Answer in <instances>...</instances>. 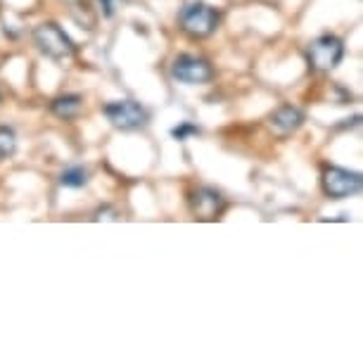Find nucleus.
I'll return each mask as SVG.
<instances>
[{
  "instance_id": "ddd939ff",
  "label": "nucleus",
  "mask_w": 363,
  "mask_h": 363,
  "mask_svg": "<svg viewBox=\"0 0 363 363\" xmlns=\"http://www.w3.org/2000/svg\"><path fill=\"white\" fill-rule=\"evenodd\" d=\"M98 3H100V10L105 12V17L114 15V0H98Z\"/></svg>"
},
{
  "instance_id": "39448f33",
  "label": "nucleus",
  "mask_w": 363,
  "mask_h": 363,
  "mask_svg": "<svg viewBox=\"0 0 363 363\" xmlns=\"http://www.w3.org/2000/svg\"><path fill=\"white\" fill-rule=\"evenodd\" d=\"M361 174L342 167H328L323 171V190L333 200H347L361 193Z\"/></svg>"
},
{
  "instance_id": "f03ea898",
  "label": "nucleus",
  "mask_w": 363,
  "mask_h": 363,
  "mask_svg": "<svg viewBox=\"0 0 363 363\" xmlns=\"http://www.w3.org/2000/svg\"><path fill=\"white\" fill-rule=\"evenodd\" d=\"M218 12L211 8V5L207 3H190L183 8L181 12V26H183V31L190 33V36H195V38H207L211 36V33L216 31V26H218Z\"/></svg>"
},
{
  "instance_id": "6e6552de",
  "label": "nucleus",
  "mask_w": 363,
  "mask_h": 363,
  "mask_svg": "<svg viewBox=\"0 0 363 363\" xmlns=\"http://www.w3.org/2000/svg\"><path fill=\"white\" fill-rule=\"evenodd\" d=\"M269 124H271V128L276 133L287 135V133L297 131V128L304 124V112L297 109V107H292V105H283V107H278L276 112L271 114Z\"/></svg>"
},
{
  "instance_id": "f257e3e1",
  "label": "nucleus",
  "mask_w": 363,
  "mask_h": 363,
  "mask_svg": "<svg viewBox=\"0 0 363 363\" xmlns=\"http://www.w3.org/2000/svg\"><path fill=\"white\" fill-rule=\"evenodd\" d=\"M33 43H36L38 50L50 60H65L74 55L72 38L55 22L38 24L36 29H33Z\"/></svg>"
},
{
  "instance_id": "9d476101",
  "label": "nucleus",
  "mask_w": 363,
  "mask_h": 363,
  "mask_svg": "<svg viewBox=\"0 0 363 363\" xmlns=\"http://www.w3.org/2000/svg\"><path fill=\"white\" fill-rule=\"evenodd\" d=\"M60 183L65 188H84L88 183V171L84 167H69L60 174Z\"/></svg>"
},
{
  "instance_id": "423d86ee",
  "label": "nucleus",
  "mask_w": 363,
  "mask_h": 363,
  "mask_svg": "<svg viewBox=\"0 0 363 363\" xmlns=\"http://www.w3.org/2000/svg\"><path fill=\"white\" fill-rule=\"evenodd\" d=\"M171 77L178 79L181 84H209L214 79V69L204 57L197 55H178L171 65Z\"/></svg>"
},
{
  "instance_id": "0eeeda50",
  "label": "nucleus",
  "mask_w": 363,
  "mask_h": 363,
  "mask_svg": "<svg viewBox=\"0 0 363 363\" xmlns=\"http://www.w3.org/2000/svg\"><path fill=\"white\" fill-rule=\"evenodd\" d=\"M190 204H193V211L200 218H216L223 207V197L214 188H197L190 197Z\"/></svg>"
},
{
  "instance_id": "20e7f679",
  "label": "nucleus",
  "mask_w": 363,
  "mask_h": 363,
  "mask_svg": "<svg viewBox=\"0 0 363 363\" xmlns=\"http://www.w3.org/2000/svg\"><path fill=\"white\" fill-rule=\"evenodd\" d=\"M102 112L109 119V124L114 128H121V131H135V128H143L147 124V109L133 100L109 102Z\"/></svg>"
},
{
  "instance_id": "7ed1b4c3",
  "label": "nucleus",
  "mask_w": 363,
  "mask_h": 363,
  "mask_svg": "<svg viewBox=\"0 0 363 363\" xmlns=\"http://www.w3.org/2000/svg\"><path fill=\"white\" fill-rule=\"evenodd\" d=\"M306 57H309V65L313 67V69L333 72L335 67L342 62V57H345V43H342L337 36H330V33H325V36L316 38L309 45V50H306Z\"/></svg>"
},
{
  "instance_id": "f8f14e48",
  "label": "nucleus",
  "mask_w": 363,
  "mask_h": 363,
  "mask_svg": "<svg viewBox=\"0 0 363 363\" xmlns=\"http://www.w3.org/2000/svg\"><path fill=\"white\" fill-rule=\"evenodd\" d=\"M200 133V128L195 124H190V121H183V124H178L176 128H171V135H174L176 140H188L190 135H197Z\"/></svg>"
},
{
  "instance_id": "9b49d317",
  "label": "nucleus",
  "mask_w": 363,
  "mask_h": 363,
  "mask_svg": "<svg viewBox=\"0 0 363 363\" xmlns=\"http://www.w3.org/2000/svg\"><path fill=\"white\" fill-rule=\"evenodd\" d=\"M17 152V135L10 126H0V162Z\"/></svg>"
},
{
  "instance_id": "1a4fd4ad",
  "label": "nucleus",
  "mask_w": 363,
  "mask_h": 363,
  "mask_svg": "<svg viewBox=\"0 0 363 363\" xmlns=\"http://www.w3.org/2000/svg\"><path fill=\"white\" fill-rule=\"evenodd\" d=\"M84 109V98L81 95H60L52 100V112L62 119H74Z\"/></svg>"
}]
</instances>
